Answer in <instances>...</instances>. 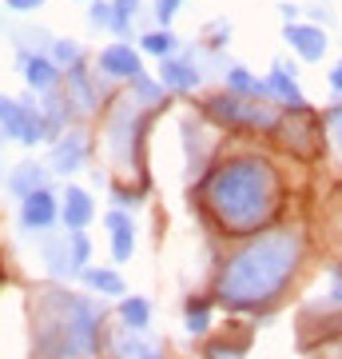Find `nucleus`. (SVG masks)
<instances>
[{
	"instance_id": "4c0bfd02",
	"label": "nucleus",
	"mask_w": 342,
	"mask_h": 359,
	"mask_svg": "<svg viewBox=\"0 0 342 359\" xmlns=\"http://www.w3.org/2000/svg\"><path fill=\"white\" fill-rule=\"evenodd\" d=\"M159 359H167V355H159Z\"/></svg>"
},
{
	"instance_id": "a211bd4d",
	"label": "nucleus",
	"mask_w": 342,
	"mask_h": 359,
	"mask_svg": "<svg viewBox=\"0 0 342 359\" xmlns=\"http://www.w3.org/2000/svg\"><path fill=\"white\" fill-rule=\"evenodd\" d=\"M223 84H227V92H235V96H251V100L271 96L266 80H259L251 68H243V65H227V68H223Z\"/></svg>"
},
{
	"instance_id": "e433bc0d",
	"label": "nucleus",
	"mask_w": 342,
	"mask_h": 359,
	"mask_svg": "<svg viewBox=\"0 0 342 359\" xmlns=\"http://www.w3.org/2000/svg\"><path fill=\"white\" fill-rule=\"evenodd\" d=\"M311 16H315V25H322V28L334 25V16H330L327 8H322V4H315V8H311Z\"/></svg>"
},
{
	"instance_id": "0eeeda50",
	"label": "nucleus",
	"mask_w": 342,
	"mask_h": 359,
	"mask_svg": "<svg viewBox=\"0 0 342 359\" xmlns=\"http://www.w3.org/2000/svg\"><path fill=\"white\" fill-rule=\"evenodd\" d=\"M0 128L8 132L16 144H24V148L48 140L44 136V116H40V108H28V104L13 100V96H0Z\"/></svg>"
},
{
	"instance_id": "2eb2a0df",
	"label": "nucleus",
	"mask_w": 342,
	"mask_h": 359,
	"mask_svg": "<svg viewBox=\"0 0 342 359\" xmlns=\"http://www.w3.org/2000/svg\"><path fill=\"white\" fill-rule=\"evenodd\" d=\"M20 68H24V80L32 92H56L60 84V65L52 56H36V52H20Z\"/></svg>"
},
{
	"instance_id": "7c9ffc66",
	"label": "nucleus",
	"mask_w": 342,
	"mask_h": 359,
	"mask_svg": "<svg viewBox=\"0 0 342 359\" xmlns=\"http://www.w3.org/2000/svg\"><path fill=\"white\" fill-rule=\"evenodd\" d=\"M327 304L342 308V264L339 268H330V287H327Z\"/></svg>"
},
{
	"instance_id": "5701e85b",
	"label": "nucleus",
	"mask_w": 342,
	"mask_h": 359,
	"mask_svg": "<svg viewBox=\"0 0 342 359\" xmlns=\"http://www.w3.org/2000/svg\"><path fill=\"white\" fill-rule=\"evenodd\" d=\"M183 323H187L191 335H207L211 332V299L191 295L187 304H183Z\"/></svg>"
},
{
	"instance_id": "f3484780",
	"label": "nucleus",
	"mask_w": 342,
	"mask_h": 359,
	"mask_svg": "<svg viewBox=\"0 0 342 359\" xmlns=\"http://www.w3.org/2000/svg\"><path fill=\"white\" fill-rule=\"evenodd\" d=\"M108 351H112V359H159V347L143 339V332H136V327L108 335Z\"/></svg>"
},
{
	"instance_id": "f704fd0d",
	"label": "nucleus",
	"mask_w": 342,
	"mask_h": 359,
	"mask_svg": "<svg viewBox=\"0 0 342 359\" xmlns=\"http://www.w3.org/2000/svg\"><path fill=\"white\" fill-rule=\"evenodd\" d=\"M13 13H32V8H40V0H4Z\"/></svg>"
},
{
	"instance_id": "c9c22d12",
	"label": "nucleus",
	"mask_w": 342,
	"mask_h": 359,
	"mask_svg": "<svg viewBox=\"0 0 342 359\" xmlns=\"http://www.w3.org/2000/svg\"><path fill=\"white\" fill-rule=\"evenodd\" d=\"M279 16H283V25H287V20H299L303 8H299V4H279Z\"/></svg>"
},
{
	"instance_id": "4468645a",
	"label": "nucleus",
	"mask_w": 342,
	"mask_h": 359,
	"mask_svg": "<svg viewBox=\"0 0 342 359\" xmlns=\"http://www.w3.org/2000/svg\"><path fill=\"white\" fill-rule=\"evenodd\" d=\"M60 219L64 228L72 231H84L96 219V204H92V192H84V188H76V184H68L60 196Z\"/></svg>"
},
{
	"instance_id": "ddd939ff",
	"label": "nucleus",
	"mask_w": 342,
	"mask_h": 359,
	"mask_svg": "<svg viewBox=\"0 0 342 359\" xmlns=\"http://www.w3.org/2000/svg\"><path fill=\"white\" fill-rule=\"evenodd\" d=\"M104 228L112 231V259L127 264L136 256V224H131V216L124 208H112V212H104Z\"/></svg>"
},
{
	"instance_id": "412c9836",
	"label": "nucleus",
	"mask_w": 342,
	"mask_h": 359,
	"mask_svg": "<svg viewBox=\"0 0 342 359\" xmlns=\"http://www.w3.org/2000/svg\"><path fill=\"white\" fill-rule=\"evenodd\" d=\"M179 48V36L171 28H155V32H143L140 36V52L143 56H155V60H167V56H176Z\"/></svg>"
},
{
	"instance_id": "9b49d317",
	"label": "nucleus",
	"mask_w": 342,
	"mask_h": 359,
	"mask_svg": "<svg viewBox=\"0 0 342 359\" xmlns=\"http://www.w3.org/2000/svg\"><path fill=\"white\" fill-rule=\"evenodd\" d=\"M266 88H271V96L279 104H291V112H303L306 108V96H303V88H299V72H294V65H287V60H275V65H271Z\"/></svg>"
},
{
	"instance_id": "9d476101",
	"label": "nucleus",
	"mask_w": 342,
	"mask_h": 359,
	"mask_svg": "<svg viewBox=\"0 0 342 359\" xmlns=\"http://www.w3.org/2000/svg\"><path fill=\"white\" fill-rule=\"evenodd\" d=\"M56 219H60V200H56L48 188H36L32 196L20 200V224H24L28 231H48Z\"/></svg>"
},
{
	"instance_id": "b1692460",
	"label": "nucleus",
	"mask_w": 342,
	"mask_h": 359,
	"mask_svg": "<svg viewBox=\"0 0 342 359\" xmlns=\"http://www.w3.org/2000/svg\"><path fill=\"white\" fill-rule=\"evenodd\" d=\"M80 280L88 283V287H96L100 295H124V280H120V271H112V268H84Z\"/></svg>"
},
{
	"instance_id": "1a4fd4ad",
	"label": "nucleus",
	"mask_w": 342,
	"mask_h": 359,
	"mask_svg": "<svg viewBox=\"0 0 342 359\" xmlns=\"http://www.w3.org/2000/svg\"><path fill=\"white\" fill-rule=\"evenodd\" d=\"M96 68H100L108 80H131L143 76V60H140V52L131 48L127 40H115V44H108V48L96 56Z\"/></svg>"
},
{
	"instance_id": "f257e3e1",
	"label": "nucleus",
	"mask_w": 342,
	"mask_h": 359,
	"mask_svg": "<svg viewBox=\"0 0 342 359\" xmlns=\"http://www.w3.org/2000/svg\"><path fill=\"white\" fill-rule=\"evenodd\" d=\"M306 259L303 228H263L247 236L215 276V299L235 311L279 304Z\"/></svg>"
},
{
	"instance_id": "f8f14e48",
	"label": "nucleus",
	"mask_w": 342,
	"mask_h": 359,
	"mask_svg": "<svg viewBox=\"0 0 342 359\" xmlns=\"http://www.w3.org/2000/svg\"><path fill=\"white\" fill-rule=\"evenodd\" d=\"M159 84L167 92H195L203 84V72L187 56H167V60H159Z\"/></svg>"
},
{
	"instance_id": "aec40b11",
	"label": "nucleus",
	"mask_w": 342,
	"mask_h": 359,
	"mask_svg": "<svg viewBox=\"0 0 342 359\" xmlns=\"http://www.w3.org/2000/svg\"><path fill=\"white\" fill-rule=\"evenodd\" d=\"M44 184H48V172L40 164H20L13 176H8V192L24 200V196H32L36 188H44Z\"/></svg>"
},
{
	"instance_id": "7ed1b4c3",
	"label": "nucleus",
	"mask_w": 342,
	"mask_h": 359,
	"mask_svg": "<svg viewBox=\"0 0 342 359\" xmlns=\"http://www.w3.org/2000/svg\"><path fill=\"white\" fill-rule=\"evenodd\" d=\"M104 308L68 287L32 295V359H88L100 347Z\"/></svg>"
},
{
	"instance_id": "423d86ee",
	"label": "nucleus",
	"mask_w": 342,
	"mask_h": 359,
	"mask_svg": "<svg viewBox=\"0 0 342 359\" xmlns=\"http://www.w3.org/2000/svg\"><path fill=\"white\" fill-rule=\"evenodd\" d=\"M148 116H152V108L131 96V104H120V112L108 120V148H112L124 164H131V160H136V152H140Z\"/></svg>"
},
{
	"instance_id": "c756f323",
	"label": "nucleus",
	"mask_w": 342,
	"mask_h": 359,
	"mask_svg": "<svg viewBox=\"0 0 342 359\" xmlns=\"http://www.w3.org/2000/svg\"><path fill=\"white\" fill-rule=\"evenodd\" d=\"M207 359H247V351L235 344H211L207 347Z\"/></svg>"
},
{
	"instance_id": "6ab92c4d",
	"label": "nucleus",
	"mask_w": 342,
	"mask_h": 359,
	"mask_svg": "<svg viewBox=\"0 0 342 359\" xmlns=\"http://www.w3.org/2000/svg\"><path fill=\"white\" fill-rule=\"evenodd\" d=\"M68 104H80L84 112L100 108V100H96V88H92V76L84 72V60H80L76 68H68Z\"/></svg>"
},
{
	"instance_id": "4be33fe9",
	"label": "nucleus",
	"mask_w": 342,
	"mask_h": 359,
	"mask_svg": "<svg viewBox=\"0 0 342 359\" xmlns=\"http://www.w3.org/2000/svg\"><path fill=\"white\" fill-rule=\"evenodd\" d=\"M120 320H124V327L148 332V323H152V304H148L143 295H124V299H120Z\"/></svg>"
},
{
	"instance_id": "c85d7f7f",
	"label": "nucleus",
	"mask_w": 342,
	"mask_h": 359,
	"mask_svg": "<svg viewBox=\"0 0 342 359\" xmlns=\"http://www.w3.org/2000/svg\"><path fill=\"white\" fill-rule=\"evenodd\" d=\"M179 8H183V0H152V13H155V20H159V28H171Z\"/></svg>"
},
{
	"instance_id": "20e7f679",
	"label": "nucleus",
	"mask_w": 342,
	"mask_h": 359,
	"mask_svg": "<svg viewBox=\"0 0 342 359\" xmlns=\"http://www.w3.org/2000/svg\"><path fill=\"white\" fill-rule=\"evenodd\" d=\"M40 256H44V268L52 271V280H76L80 271L88 268L92 240L84 236V231L68 228L64 236H44Z\"/></svg>"
},
{
	"instance_id": "72a5a7b5",
	"label": "nucleus",
	"mask_w": 342,
	"mask_h": 359,
	"mask_svg": "<svg viewBox=\"0 0 342 359\" xmlns=\"http://www.w3.org/2000/svg\"><path fill=\"white\" fill-rule=\"evenodd\" d=\"M327 88L334 92V96H342V60H334V65H330V72H327Z\"/></svg>"
},
{
	"instance_id": "bb28decb",
	"label": "nucleus",
	"mask_w": 342,
	"mask_h": 359,
	"mask_svg": "<svg viewBox=\"0 0 342 359\" xmlns=\"http://www.w3.org/2000/svg\"><path fill=\"white\" fill-rule=\"evenodd\" d=\"M327 136H330V148H334V156L342 160V104L327 112Z\"/></svg>"
},
{
	"instance_id": "473e14b6",
	"label": "nucleus",
	"mask_w": 342,
	"mask_h": 359,
	"mask_svg": "<svg viewBox=\"0 0 342 359\" xmlns=\"http://www.w3.org/2000/svg\"><path fill=\"white\" fill-rule=\"evenodd\" d=\"M211 36H215V44H211V48H227V40H231V25H227V20H215V25H211Z\"/></svg>"
},
{
	"instance_id": "a878e982",
	"label": "nucleus",
	"mask_w": 342,
	"mask_h": 359,
	"mask_svg": "<svg viewBox=\"0 0 342 359\" xmlns=\"http://www.w3.org/2000/svg\"><path fill=\"white\" fill-rule=\"evenodd\" d=\"M48 56H52L60 68H76L80 60H84V52H80L76 40H52V52H48Z\"/></svg>"
},
{
	"instance_id": "39448f33",
	"label": "nucleus",
	"mask_w": 342,
	"mask_h": 359,
	"mask_svg": "<svg viewBox=\"0 0 342 359\" xmlns=\"http://www.w3.org/2000/svg\"><path fill=\"white\" fill-rule=\"evenodd\" d=\"M207 116L211 120H223V124H235V128H275V108L271 104H259L251 96H235V92H219L207 100Z\"/></svg>"
},
{
	"instance_id": "dca6fc26",
	"label": "nucleus",
	"mask_w": 342,
	"mask_h": 359,
	"mask_svg": "<svg viewBox=\"0 0 342 359\" xmlns=\"http://www.w3.org/2000/svg\"><path fill=\"white\" fill-rule=\"evenodd\" d=\"M84 156H88V140H84L80 132H64L60 140H52V168H56L60 176L80 172Z\"/></svg>"
},
{
	"instance_id": "cd10ccee",
	"label": "nucleus",
	"mask_w": 342,
	"mask_h": 359,
	"mask_svg": "<svg viewBox=\"0 0 342 359\" xmlns=\"http://www.w3.org/2000/svg\"><path fill=\"white\" fill-rule=\"evenodd\" d=\"M88 20H92V28H108V32H112V25H115L112 0H96V4H92V13H88Z\"/></svg>"
},
{
	"instance_id": "6e6552de",
	"label": "nucleus",
	"mask_w": 342,
	"mask_h": 359,
	"mask_svg": "<svg viewBox=\"0 0 342 359\" xmlns=\"http://www.w3.org/2000/svg\"><path fill=\"white\" fill-rule=\"evenodd\" d=\"M283 40L291 44V52L303 65H322L327 52H330L327 28L315 25V20H287V25H283Z\"/></svg>"
},
{
	"instance_id": "393cba45",
	"label": "nucleus",
	"mask_w": 342,
	"mask_h": 359,
	"mask_svg": "<svg viewBox=\"0 0 342 359\" xmlns=\"http://www.w3.org/2000/svg\"><path fill=\"white\" fill-rule=\"evenodd\" d=\"M112 13H115L112 32L115 36H127L131 25H136V16H140V0H112Z\"/></svg>"
},
{
	"instance_id": "2f4dec72",
	"label": "nucleus",
	"mask_w": 342,
	"mask_h": 359,
	"mask_svg": "<svg viewBox=\"0 0 342 359\" xmlns=\"http://www.w3.org/2000/svg\"><path fill=\"white\" fill-rule=\"evenodd\" d=\"M115 208H124V212H131V208L140 204V192H127V188H115Z\"/></svg>"
},
{
	"instance_id": "f03ea898",
	"label": "nucleus",
	"mask_w": 342,
	"mask_h": 359,
	"mask_svg": "<svg viewBox=\"0 0 342 359\" xmlns=\"http://www.w3.org/2000/svg\"><path fill=\"white\" fill-rule=\"evenodd\" d=\"M283 200V180L263 156H231L203 180V208L227 236L263 231Z\"/></svg>"
}]
</instances>
